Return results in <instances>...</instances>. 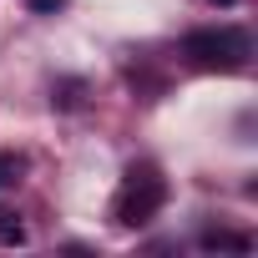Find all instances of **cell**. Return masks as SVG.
Returning a JSON list of instances; mask_svg holds the SVG:
<instances>
[{
  "label": "cell",
  "instance_id": "obj_2",
  "mask_svg": "<svg viewBox=\"0 0 258 258\" xmlns=\"http://www.w3.org/2000/svg\"><path fill=\"white\" fill-rule=\"evenodd\" d=\"M182 51H187V61L203 66V71H238V66L248 61V36L233 31V26H223V31H192V36L182 41Z\"/></svg>",
  "mask_w": 258,
  "mask_h": 258
},
{
  "label": "cell",
  "instance_id": "obj_6",
  "mask_svg": "<svg viewBox=\"0 0 258 258\" xmlns=\"http://www.w3.org/2000/svg\"><path fill=\"white\" fill-rule=\"evenodd\" d=\"M26 6H31V11H36V16H56V11H61V6H66V0H26Z\"/></svg>",
  "mask_w": 258,
  "mask_h": 258
},
{
  "label": "cell",
  "instance_id": "obj_5",
  "mask_svg": "<svg viewBox=\"0 0 258 258\" xmlns=\"http://www.w3.org/2000/svg\"><path fill=\"white\" fill-rule=\"evenodd\" d=\"M16 172H21V162H16L11 152H0V187H11V182H16Z\"/></svg>",
  "mask_w": 258,
  "mask_h": 258
},
{
  "label": "cell",
  "instance_id": "obj_4",
  "mask_svg": "<svg viewBox=\"0 0 258 258\" xmlns=\"http://www.w3.org/2000/svg\"><path fill=\"white\" fill-rule=\"evenodd\" d=\"M203 248H238V253H248V238H233V233H203Z\"/></svg>",
  "mask_w": 258,
  "mask_h": 258
},
{
  "label": "cell",
  "instance_id": "obj_3",
  "mask_svg": "<svg viewBox=\"0 0 258 258\" xmlns=\"http://www.w3.org/2000/svg\"><path fill=\"white\" fill-rule=\"evenodd\" d=\"M0 243H6V248H21L26 243V223L16 213H6V208H0Z\"/></svg>",
  "mask_w": 258,
  "mask_h": 258
},
{
  "label": "cell",
  "instance_id": "obj_7",
  "mask_svg": "<svg viewBox=\"0 0 258 258\" xmlns=\"http://www.w3.org/2000/svg\"><path fill=\"white\" fill-rule=\"evenodd\" d=\"M213 6H238V0H213Z\"/></svg>",
  "mask_w": 258,
  "mask_h": 258
},
{
  "label": "cell",
  "instance_id": "obj_1",
  "mask_svg": "<svg viewBox=\"0 0 258 258\" xmlns=\"http://www.w3.org/2000/svg\"><path fill=\"white\" fill-rule=\"evenodd\" d=\"M162 203H167V182H162V172H157L152 162H137L132 172H126V182H121L111 213H116L121 228H142V223H152V218L162 213Z\"/></svg>",
  "mask_w": 258,
  "mask_h": 258
}]
</instances>
